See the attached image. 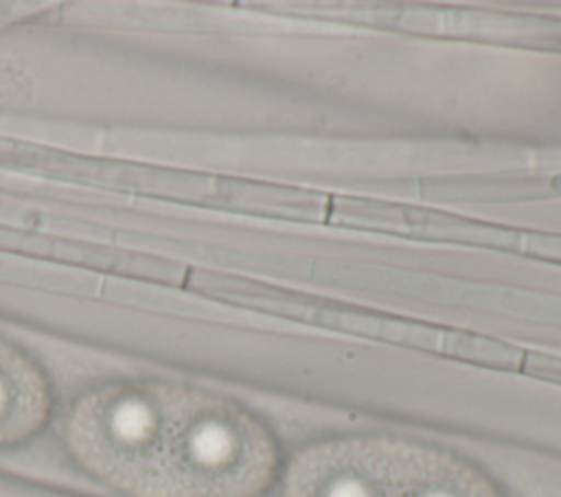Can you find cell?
Masks as SVG:
<instances>
[{
	"label": "cell",
	"instance_id": "1",
	"mask_svg": "<svg viewBox=\"0 0 561 497\" xmlns=\"http://www.w3.org/2000/svg\"><path fill=\"white\" fill-rule=\"evenodd\" d=\"M283 466L274 431L254 412L171 383L151 444L147 497H265Z\"/></svg>",
	"mask_w": 561,
	"mask_h": 497
},
{
	"label": "cell",
	"instance_id": "2",
	"mask_svg": "<svg viewBox=\"0 0 561 497\" xmlns=\"http://www.w3.org/2000/svg\"><path fill=\"white\" fill-rule=\"evenodd\" d=\"M171 383L114 381L81 394L61 420L64 442L92 477L147 497L151 442Z\"/></svg>",
	"mask_w": 561,
	"mask_h": 497
},
{
	"label": "cell",
	"instance_id": "3",
	"mask_svg": "<svg viewBox=\"0 0 561 497\" xmlns=\"http://www.w3.org/2000/svg\"><path fill=\"white\" fill-rule=\"evenodd\" d=\"M386 440L359 434L302 447L283 466V497H381Z\"/></svg>",
	"mask_w": 561,
	"mask_h": 497
},
{
	"label": "cell",
	"instance_id": "4",
	"mask_svg": "<svg viewBox=\"0 0 561 497\" xmlns=\"http://www.w3.org/2000/svg\"><path fill=\"white\" fill-rule=\"evenodd\" d=\"M381 497H506L478 462L445 447L388 436Z\"/></svg>",
	"mask_w": 561,
	"mask_h": 497
},
{
	"label": "cell",
	"instance_id": "5",
	"mask_svg": "<svg viewBox=\"0 0 561 497\" xmlns=\"http://www.w3.org/2000/svg\"><path fill=\"white\" fill-rule=\"evenodd\" d=\"M0 342H2V339H0Z\"/></svg>",
	"mask_w": 561,
	"mask_h": 497
}]
</instances>
